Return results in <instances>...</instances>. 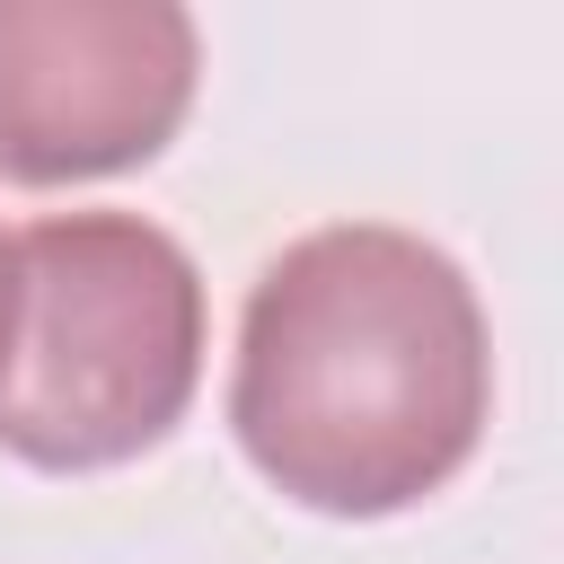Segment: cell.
Wrapping results in <instances>:
<instances>
[{"mask_svg": "<svg viewBox=\"0 0 564 564\" xmlns=\"http://www.w3.org/2000/svg\"><path fill=\"white\" fill-rule=\"evenodd\" d=\"M494 414L476 282L414 229L335 220L291 238L238 317L229 432L247 467L326 520L441 494Z\"/></svg>", "mask_w": 564, "mask_h": 564, "instance_id": "1", "label": "cell"}, {"mask_svg": "<svg viewBox=\"0 0 564 564\" xmlns=\"http://www.w3.org/2000/svg\"><path fill=\"white\" fill-rule=\"evenodd\" d=\"M203 35L176 0H0V176L79 185L176 141Z\"/></svg>", "mask_w": 564, "mask_h": 564, "instance_id": "3", "label": "cell"}, {"mask_svg": "<svg viewBox=\"0 0 564 564\" xmlns=\"http://www.w3.org/2000/svg\"><path fill=\"white\" fill-rule=\"evenodd\" d=\"M9 317H18V264H9V238H0V352H9Z\"/></svg>", "mask_w": 564, "mask_h": 564, "instance_id": "4", "label": "cell"}, {"mask_svg": "<svg viewBox=\"0 0 564 564\" xmlns=\"http://www.w3.org/2000/svg\"><path fill=\"white\" fill-rule=\"evenodd\" d=\"M18 317L0 352V449L44 476L123 467L203 388V273L141 212H53L9 238Z\"/></svg>", "mask_w": 564, "mask_h": 564, "instance_id": "2", "label": "cell"}]
</instances>
